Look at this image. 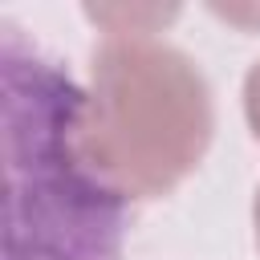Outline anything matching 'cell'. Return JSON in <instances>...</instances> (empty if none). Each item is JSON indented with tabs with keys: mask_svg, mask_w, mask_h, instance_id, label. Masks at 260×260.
<instances>
[{
	"mask_svg": "<svg viewBox=\"0 0 260 260\" xmlns=\"http://www.w3.org/2000/svg\"><path fill=\"white\" fill-rule=\"evenodd\" d=\"M252 219H256V244H260V187H256V203H252Z\"/></svg>",
	"mask_w": 260,
	"mask_h": 260,
	"instance_id": "cell-4",
	"label": "cell"
},
{
	"mask_svg": "<svg viewBox=\"0 0 260 260\" xmlns=\"http://www.w3.org/2000/svg\"><path fill=\"white\" fill-rule=\"evenodd\" d=\"M215 102L203 69L154 32L106 37L85 89V154L126 195H171L207 154Z\"/></svg>",
	"mask_w": 260,
	"mask_h": 260,
	"instance_id": "cell-2",
	"label": "cell"
},
{
	"mask_svg": "<svg viewBox=\"0 0 260 260\" xmlns=\"http://www.w3.org/2000/svg\"><path fill=\"white\" fill-rule=\"evenodd\" d=\"M4 260H122L130 199L89 162L85 89L4 28Z\"/></svg>",
	"mask_w": 260,
	"mask_h": 260,
	"instance_id": "cell-1",
	"label": "cell"
},
{
	"mask_svg": "<svg viewBox=\"0 0 260 260\" xmlns=\"http://www.w3.org/2000/svg\"><path fill=\"white\" fill-rule=\"evenodd\" d=\"M244 114H248V126H252V134L260 142V61L244 77Z\"/></svg>",
	"mask_w": 260,
	"mask_h": 260,
	"instance_id": "cell-3",
	"label": "cell"
}]
</instances>
